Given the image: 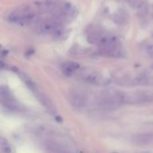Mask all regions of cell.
Returning a JSON list of instances; mask_svg holds the SVG:
<instances>
[{
	"label": "cell",
	"instance_id": "obj_5",
	"mask_svg": "<svg viewBox=\"0 0 153 153\" xmlns=\"http://www.w3.org/2000/svg\"><path fill=\"white\" fill-rule=\"evenodd\" d=\"M131 142L137 146H147L149 144H153V133L145 132L135 134L131 138Z\"/></svg>",
	"mask_w": 153,
	"mask_h": 153
},
{
	"label": "cell",
	"instance_id": "obj_3",
	"mask_svg": "<svg viewBox=\"0 0 153 153\" xmlns=\"http://www.w3.org/2000/svg\"><path fill=\"white\" fill-rule=\"evenodd\" d=\"M78 79H80L83 82L89 83L92 85H105V79L103 76H101L97 72L92 69H79V72L76 73Z\"/></svg>",
	"mask_w": 153,
	"mask_h": 153
},
{
	"label": "cell",
	"instance_id": "obj_7",
	"mask_svg": "<svg viewBox=\"0 0 153 153\" xmlns=\"http://www.w3.org/2000/svg\"><path fill=\"white\" fill-rule=\"evenodd\" d=\"M80 69V66L76 63V62H66L64 64L61 65V70L62 72L66 75V76H73V75H76V73L79 72V70Z\"/></svg>",
	"mask_w": 153,
	"mask_h": 153
},
{
	"label": "cell",
	"instance_id": "obj_11",
	"mask_svg": "<svg viewBox=\"0 0 153 153\" xmlns=\"http://www.w3.org/2000/svg\"><path fill=\"white\" fill-rule=\"evenodd\" d=\"M152 68H153V66H152Z\"/></svg>",
	"mask_w": 153,
	"mask_h": 153
},
{
	"label": "cell",
	"instance_id": "obj_2",
	"mask_svg": "<svg viewBox=\"0 0 153 153\" xmlns=\"http://www.w3.org/2000/svg\"><path fill=\"white\" fill-rule=\"evenodd\" d=\"M123 102L133 105H145L153 102V93L149 91H137L123 93Z\"/></svg>",
	"mask_w": 153,
	"mask_h": 153
},
{
	"label": "cell",
	"instance_id": "obj_6",
	"mask_svg": "<svg viewBox=\"0 0 153 153\" xmlns=\"http://www.w3.org/2000/svg\"><path fill=\"white\" fill-rule=\"evenodd\" d=\"M69 103L76 109H82L87 103L86 97L79 92H72L69 95Z\"/></svg>",
	"mask_w": 153,
	"mask_h": 153
},
{
	"label": "cell",
	"instance_id": "obj_9",
	"mask_svg": "<svg viewBox=\"0 0 153 153\" xmlns=\"http://www.w3.org/2000/svg\"><path fill=\"white\" fill-rule=\"evenodd\" d=\"M47 149L50 153H70L64 146L55 142H50L47 145Z\"/></svg>",
	"mask_w": 153,
	"mask_h": 153
},
{
	"label": "cell",
	"instance_id": "obj_8",
	"mask_svg": "<svg viewBox=\"0 0 153 153\" xmlns=\"http://www.w3.org/2000/svg\"><path fill=\"white\" fill-rule=\"evenodd\" d=\"M135 9L140 18H145L149 13V4L147 0H140Z\"/></svg>",
	"mask_w": 153,
	"mask_h": 153
},
{
	"label": "cell",
	"instance_id": "obj_10",
	"mask_svg": "<svg viewBox=\"0 0 153 153\" xmlns=\"http://www.w3.org/2000/svg\"><path fill=\"white\" fill-rule=\"evenodd\" d=\"M113 153H117V152H113Z\"/></svg>",
	"mask_w": 153,
	"mask_h": 153
},
{
	"label": "cell",
	"instance_id": "obj_4",
	"mask_svg": "<svg viewBox=\"0 0 153 153\" xmlns=\"http://www.w3.org/2000/svg\"><path fill=\"white\" fill-rule=\"evenodd\" d=\"M36 18V15L32 11L14 12L9 15L7 20L10 23L19 25H28L32 24Z\"/></svg>",
	"mask_w": 153,
	"mask_h": 153
},
{
	"label": "cell",
	"instance_id": "obj_1",
	"mask_svg": "<svg viewBox=\"0 0 153 153\" xmlns=\"http://www.w3.org/2000/svg\"><path fill=\"white\" fill-rule=\"evenodd\" d=\"M97 102L99 107L104 110H115L124 104L123 93L113 89L105 90L101 94Z\"/></svg>",
	"mask_w": 153,
	"mask_h": 153
}]
</instances>
